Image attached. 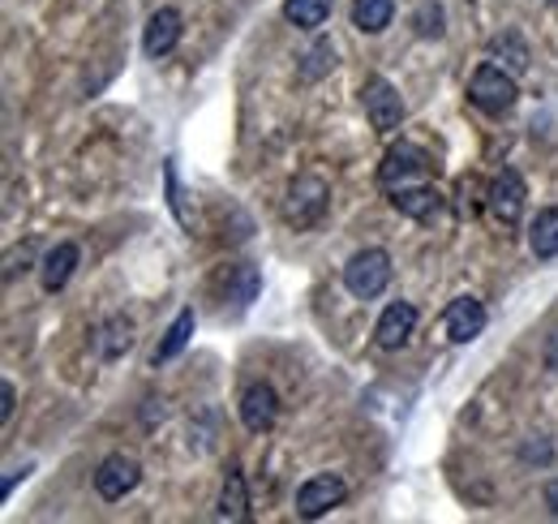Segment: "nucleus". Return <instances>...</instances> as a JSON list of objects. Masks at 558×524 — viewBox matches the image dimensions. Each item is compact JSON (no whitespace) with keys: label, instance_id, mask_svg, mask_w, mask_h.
Here are the masks:
<instances>
[{"label":"nucleus","instance_id":"6e6552de","mask_svg":"<svg viewBox=\"0 0 558 524\" xmlns=\"http://www.w3.org/2000/svg\"><path fill=\"white\" fill-rule=\"evenodd\" d=\"M524 198H529V190H524V177H520L515 168H502V172L489 181L486 206H489V215H494L502 228H515V224H520V215H524Z\"/></svg>","mask_w":558,"mask_h":524},{"label":"nucleus","instance_id":"9d476101","mask_svg":"<svg viewBox=\"0 0 558 524\" xmlns=\"http://www.w3.org/2000/svg\"><path fill=\"white\" fill-rule=\"evenodd\" d=\"M442 327H447L451 344H473L486 331V306L477 297H456L442 314Z\"/></svg>","mask_w":558,"mask_h":524},{"label":"nucleus","instance_id":"423d86ee","mask_svg":"<svg viewBox=\"0 0 558 524\" xmlns=\"http://www.w3.org/2000/svg\"><path fill=\"white\" fill-rule=\"evenodd\" d=\"M361 104H365V117H369V126L378 133H396L400 130V121H404V99H400V91L387 82V78H365V86H361Z\"/></svg>","mask_w":558,"mask_h":524},{"label":"nucleus","instance_id":"20e7f679","mask_svg":"<svg viewBox=\"0 0 558 524\" xmlns=\"http://www.w3.org/2000/svg\"><path fill=\"white\" fill-rule=\"evenodd\" d=\"M349 499V481L340 477V473H314V477H305L301 486H296V516L301 521H318V516H327L331 508H340Z\"/></svg>","mask_w":558,"mask_h":524},{"label":"nucleus","instance_id":"4be33fe9","mask_svg":"<svg viewBox=\"0 0 558 524\" xmlns=\"http://www.w3.org/2000/svg\"><path fill=\"white\" fill-rule=\"evenodd\" d=\"M331 9H336V0H283V17L296 31H318L331 17Z\"/></svg>","mask_w":558,"mask_h":524},{"label":"nucleus","instance_id":"393cba45","mask_svg":"<svg viewBox=\"0 0 558 524\" xmlns=\"http://www.w3.org/2000/svg\"><path fill=\"white\" fill-rule=\"evenodd\" d=\"M336 69V48L327 44V39H318L310 52H305V66H301V82H318L323 73H331Z\"/></svg>","mask_w":558,"mask_h":524},{"label":"nucleus","instance_id":"b1692460","mask_svg":"<svg viewBox=\"0 0 558 524\" xmlns=\"http://www.w3.org/2000/svg\"><path fill=\"white\" fill-rule=\"evenodd\" d=\"M413 31H417L421 39H438L447 31V13H442L438 0H421L417 9H413Z\"/></svg>","mask_w":558,"mask_h":524},{"label":"nucleus","instance_id":"2eb2a0df","mask_svg":"<svg viewBox=\"0 0 558 524\" xmlns=\"http://www.w3.org/2000/svg\"><path fill=\"white\" fill-rule=\"evenodd\" d=\"M258 293H263V275H258L254 262H236V266H228V275H223V297H228L236 310L254 306Z\"/></svg>","mask_w":558,"mask_h":524},{"label":"nucleus","instance_id":"aec40b11","mask_svg":"<svg viewBox=\"0 0 558 524\" xmlns=\"http://www.w3.org/2000/svg\"><path fill=\"white\" fill-rule=\"evenodd\" d=\"M194 323H198V319H194V310L185 306V310L172 319V327L163 331V340H159V348H155V357H150V361H155V366H163V361L181 357V353H185V344H190V335H194Z\"/></svg>","mask_w":558,"mask_h":524},{"label":"nucleus","instance_id":"1a4fd4ad","mask_svg":"<svg viewBox=\"0 0 558 524\" xmlns=\"http://www.w3.org/2000/svg\"><path fill=\"white\" fill-rule=\"evenodd\" d=\"M241 421L250 434H267L279 421V395L271 383H250L241 392Z\"/></svg>","mask_w":558,"mask_h":524},{"label":"nucleus","instance_id":"a878e982","mask_svg":"<svg viewBox=\"0 0 558 524\" xmlns=\"http://www.w3.org/2000/svg\"><path fill=\"white\" fill-rule=\"evenodd\" d=\"M542 361H546V370L558 374V327L546 335V348H542Z\"/></svg>","mask_w":558,"mask_h":524},{"label":"nucleus","instance_id":"cd10ccee","mask_svg":"<svg viewBox=\"0 0 558 524\" xmlns=\"http://www.w3.org/2000/svg\"><path fill=\"white\" fill-rule=\"evenodd\" d=\"M550 456H555V452H550V443H537V448L529 443V448H524V460H542V464H550Z\"/></svg>","mask_w":558,"mask_h":524},{"label":"nucleus","instance_id":"412c9836","mask_svg":"<svg viewBox=\"0 0 558 524\" xmlns=\"http://www.w3.org/2000/svg\"><path fill=\"white\" fill-rule=\"evenodd\" d=\"M529 250L537 259H555L558 254V206L537 211V219L529 224Z\"/></svg>","mask_w":558,"mask_h":524},{"label":"nucleus","instance_id":"f257e3e1","mask_svg":"<svg viewBox=\"0 0 558 524\" xmlns=\"http://www.w3.org/2000/svg\"><path fill=\"white\" fill-rule=\"evenodd\" d=\"M469 99L473 108H482L486 117H507L520 99V86H515V73H507L502 66H482L469 78Z\"/></svg>","mask_w":558,"mask_h":524},{"label":"nucleus","instance_id":"7c9ffc66","mask_svg":"<svg viewBox=\"0 0 558 524\" xmlns=\"http://www.w3.org/2000/svg\"><path fill=\"white\" fill-rule=\"evenodd\" d=\"M550 4H558V0H550Z\"/></svg>","mask_w":558,"mask_h":524},{"label":"nucleus","instance_id":"f3484780","mask_svg":"<svg viewBox=\"0 0 558 524\" xmlns=\"http://www.w3.org/2000/svg\"><path fill=\"white\" fill-rule=\"evenodd\" d=\"M219 516L223 521H245L250 516V490H245V473L232 464L228 477H223V490H219Z\"/></svg>","mask_w":558,"mask_h":524},{"label":"nucleus","instance_id":"bb28decb","mask_svg":"<svg viewBox=\"0 0 558 524\" xmlns=\"http://www.w3.org/2000/svg\"><path fill=\"white\" fill-rule=\"evenodd\" d=\"M13 408H17V388H13V383H0V417L9 421Z\"/></svg>","mask_w":558,"mask_h":524},{"label":"nucleus","instance_id":"6ab92c4d","mask_svg":"<svg viewBox=\"0 0 558 524\" xmlns=\"http://www.w3.org/2000/svg\"><path fill=\"white\" fill-rule=\"evenodd\" d=\"M489 61L502 66L507 73H524L533 57H529V48H524V39H520L515 31H502V35L489 39Z\"/></svg>","mask_w":558,"mask_h":524},{"label":"nucleus","instance_id":"39448f33","mask_svg":"<svg viewBox=\"0 0 558 524\" xmlns=\"http://www.w3.org/2000/svg\"><path fill=\"white\" fill-rule=\"evenodd\" d=\"M429 155L413 146V142H396L387 155H383V168H378V186L391 194V190H404V186H417L429 177Z\"/></svg>","mask_w":558,"mask_h":524},{"label":"nucleus","instance_id":"7ed1b4c3","mask_svg":"<svg viewBox=\"0 0 558 524\" xmlns=\"http://www.w3.org/2000/svg\"><path fill=\"white\" fill-rule=\"evenodd\" d=\"M391 284V254L369 246V250H356L344 266V288H349L356 301H374L383 297V288Z\"/></svg>","mask_w":558,"mask_h":524},{"label":"nucleus","instance_id":"f8f14e48","mask_svg":"<svg viewBox=\"0 0 558 524\" xmlns=\"http://www.w3.org/2000/svg\"><path fill=\"white\" fill-rule=\"evenodd\" d=\"M413 327H417V310H413L409 301H391V306L383 310L378 327H374V340H378V348L396 353V348H404V344H409Z\"/></svg>","mask_w":558,"mask_h":524},{"label":"nucleus","instance_id":"a211bd4d","mask_svg":"<svg viewBox=\"0 0 558 524\" xmlns=\"http://www.w3.org/2000/svg\"><path fill=\"white\" fill-rule=\"evenodd\" d=\"M396 17V0H352V26L361 35H383Z\"/></svg>","mask_w":558,"mask_h":524},{"label":"nucleus","instance_id":"ddd939ff","mask_svg":"<svg viewBox=\"0 0 558 524\" xmlns=\"http://www.w3.org/2000/svg\"><path fill=\"white\" fill-rule=\"evenodd\" d=\"M391 206L400 211V215H409V219H417V224H434L438 215H442V194L434 190V186H404V190H391Z\"/></svg>","mask_w":558,"mask_h":524},{"label":"nucleus","instance_id":"5701e85b","mask_svg":"<svg viewBox=\"0 0 558 524\" xmlns=\"http://www.w3.org/2000/svg\"><path fill=\"white\" fill-rule=\"evenodd\" d=\"M163 186H168V206H172L177 224H181V228H198V215L190 211L185 190H181V177H177V159H163Z\"/></svg>","mask_w":558,"mask_h":524},{"label":"nucleus","instance_id":"c85d7f7f","mask_svg":"<svg viewBox=\"0 0 558 524\" xmlns=\"http://www.w3.org/2000/svg\"><path fill=\"white\" fill-rule=\"evenodd\" d=\"M546 508H550V516H558V477L546 481Z\"/></svg>","mask_w":558,"mask_h":524},{"label":"nucleus","instance_id":"dca6fc26","mask_svg":"<svg viewBox=\"0 0 558 524\" xmlns=\"http://www.w3.org/2000/svg\"><path fill=\"white\" fill-rule=\"evenodd\" d=\"M73 266H77V246H73V241L52 246L48 259H44V293H61V288L70 284Z\"/></svg>","mask_w":558,"mask_h":524},{"label":"nucleus","instance_id":"0eeeda50","mask_svg":"<svg viewBox=\"0 0 558 524\" xmlns=\"http://www.w3.org/2000/svg\"><path fill=\"white\" fill-rule=\"evenodd\" d=\"M142 481V464L134 456H125V452H112V456L99 460V468H95V495L104 499V503H121L125 495H134Z\"/></svg>","mask_w":558,"mask_h":524},{"label":"nucleus","instance_id":"4468645a","mask_svg":"<svg viewBox=\"0 0 558 524\" xmlns=\"http://www.w3.org/2000/svg\"><path fill=\"white\" fill-rule=\"evenodd\" d=\"M90 344H95V353H99L104 361H117V357H125V353L134 348V323H130L125 314H112V319H104V323L95 327Z\"/></svg>","mask_w":558,"mask_h":524},{"label":"nucleus","instance_id":"9b49d317","mask_svg":"<svg viewBox=\"0 0 558 524\" xmlns=\"http://www.w3.org/2000/svg\"><path fill=\"white\" fill-rule=\"evenodd\" d=\"M181 13L177 9H155L150 13V22H146V31H142V52L150 57V61H159V57H168L177 44H181Z\"/></svg>","mask_w":558,"mask_h":524},{"label":"nucleus","instance_id":"f03ea898","mask_svg":"<svg viewBox=\"0 0 558 524\" xmlns=\"http://www.w3.org/2000/svg\"><path fill=\"white\" fill-rule=\"evenodd\" d=\"M327 202H331V186L314 172H301L292 177L288 186V198H283V219L292 228H314L323 215H327Z\"/></svg>","mask_w":558,"mask_h":524},{"label":"nucleus","instance_id":"c756f323","mask_svg":"<svg viewBox=\"0 0 558 524\" xmlns=\"http://www.w3.org/2000/svg\"><path fill=\"white\" fill-rule=\"evenodd\" d=\"M26 473H31V464H26V468H13V473L4 477V499L13 495V486H17V477H26Z\"/></svg>","mask_w":558,"mask_h":524}]
</instances>
